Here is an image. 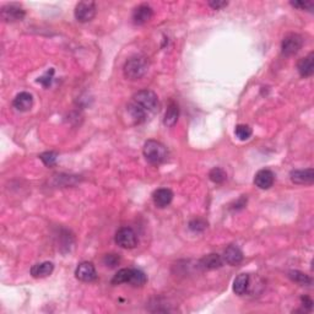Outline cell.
I'll return each mask as SVG.
<instances>
[{
    "label": "cell",
    "mask_w": 314,
    "mask_h": 314,
    "mask_svg": "<svg viewBox=\"0 0 314 314\" xmlns=\"http://www.w3.org/2000/svg\"><path fill=\"white\" fill-rule=\"evenodd\" d=\"M147 68H149V62L142 55H134L129 58L124 64V75L129 80H139L146 74Z\"/></svg>",
    "instance_id": "6da1fadb"
},
{
    "label": "cell",
    "mask_w": 314,
    "mask_h": 314,
    "mask_svg": "<svg viewBox=\"0 0 314 314\" xmlns=\"http://www.w3.org/2000/svg\"><path fill=\"white\" fill-rule=\"evenodd\" d=\"M133 102L142 108L147 114H155L160 109V101L155 92L150 90H142V91L137 92L133 97Z\"/></svg>",
    "instance_id": "7a4b0ae2"
},
{
    "label": "cell",
    "mask_w": 314,
    "mask_h": 314,
    "mask_svg": "<svg viewBox=\"0 0 314 314\" xmlns=\"http://www.w3.org/2000/svg\"><path fill=\"white\" fill-rule=\"evenodd\" d=\"M142 152H144L147 162L152 163V165H160L167 160V150H166L165 145L156 140H149L145 142Z\"/></svg>",
    "instance_id": "3957f363"
},
{
    "label": "cell",
    "mask_w": 314,
    "mask_h": 314,
    "mask_svg": "<svg viewBox=\"0 0 314 314\" xmlns=\"http://www.w3.org/2000/svg\"><path fill=\"white\" fill-rule=\"evenodd\" d=\"M114 241L119 247L124 249H133L138 244V236L130 227H123L115 233Z\"/></svg>",
    "instance_id": "277c9868"
},
{
    "label": "cell",
    "mask_w": 314,
    "mask_h": 314,
    "mask_svg": "<svg viewBox=\"0 0 314 314\" xmlns=\"http://www.w3.org/2000/svg\"><path fill=\"white\" fill-rule=\"evenodd\" d=\"M96 15V4L94 1H80L75 7V17L80 22H89Z\"/></svg>",
    "instance_id": "5b68a950"
},
{
    "label": "cell",
    "mask_w": 314,
    "mask_h": 314,
    "mask_svg": "<svg viewBox=\"0 0 314 314\" xmlns=\"http://www.w3.org/2000/svg\"><path fill=\"white\" fill-rule=\"evenodd\" d=\"M303 46V38L297 34H290L283 38L281 43V49L285 55L296 54Z\"/></svg>",
    "instance_id": "8992f818"
},
{
    "label": "cell",
    "mask_w": 314,
    "mask_h": 314,
    "mask_svg": "<svg viewBox=\"0 0 314 314\" xmlns=\"http://www.w3.org/2000/svg\"><path fill=\"white\" fill-rule=\"evenodd\" d=\"M75 276H76L80 281H84V282H91V281H95L97 278L95 265L90 262L80 263L79 266L76 268V270H75Z\"/></svg>",
    "instance_id": "52a82bcc"
},
{
    "label": "cell",
    "mask_w": 314,
    "mask_h": 314,
    "mask_svg": "<svg viewBox=\"0 0 314 314\" xmlns=\"http://www.w3.org/2000/svg\"><path fill=\"white\" fill-rule=\"evenodd\" d=\"M25 17V10L17 4H9L1 9V19L6 22L21 21Z\"/></svg>",
    "instance_id": "ba28073f"
},
{
    "label": "cell",
    "mask_w": 314,
    "mask_h": 314,
    "mask_svg": "<svg viewBox=\"0 0 314 314\" xmlns=\"http://www.w3.org/2000/svg\"><path fill=\"white\" fill-rule=\"evenodd\" d=\"M154 11H152L151 6L146 4L139 5L138 7H135V10L133 11V22L135 25H145L146 22H149L151 20Z\"/></svg>",
    "instance_id": "9c48e42d"
},
{
    "label": "cell",
    "mask_w": 314,
    "mask_h": 314,
    "mask_svg": "<svg viewBox=\"0 0 314 314\" xmlns=\"http://www.w3.org/2000/svg\"><path fill=\"white\" fill-rule=\"evenodd\" d=\"M290 177L291 180L296 184H312L314 182V170L307 168V170L292 171Z\"/></svg>",
    "instance_id": "30bf717a"
},
{
    "label": "cell",
    "mask_w": 314,
    "mask_h": 314,
    "mask_svg": "<svg viewBox=\"0 0 314 314\" xmlns=\"http://www.w3.org/2000/svg\"><path fill=\"white\" fill-rule=\"evenodd\" d=\"M222 260L228 265H237L243 260V253L236 244L228 245L222 255Z\"/></svg>",
    "instance_id": "8fae6325"
},
{
    "label": "cell",
    "mask_w": 314,
    "mask_h": 314,
    "mask_svg": "<svg viewBox=\"0 0 314 314\" xmlns=\"http://www.w3.org/2000/svg\"><path fill=\"white\" fill-rule=\"evenodd\" d=\"M34 105V97L29 92H20L12 101V105L19 112H27L32 108Z\"/></svg>",
    "instance_id": "7c38bea8"
},
{
    "label": "cell",
    "mask_w": 314,
    "mask_h": 314,
    "mask_svg": "<svg viewBox=\"0 0 314 314\" xmlns=\"http://www.w3.org/2000/svg\"><path fill=\"white\" fill-rule=\"evenodd\" d=\"M275 175L270 170H260L254 177V184L260 189H269L273 187Z\"/></svg>",
    "instance_id": "4fadbf2b"
},
{
    "label": "cell",
    "mask_w": 314,
    "mask_h": 314,
    "mask_svg": "<svg viewBox=\"0 0 314 314\" xmlns=\"http://www.w3.org/2000/svg\"><path fill=\"white\" fill-rule=\"evenodd\" d=\"M152 199H154L155 205L157 208H166L171 204L173 199V193L172 190L168 189V188H161L157 189L156 192L152 194Z\"/></svg>",
    "instance_id": "5bb4252c"
},
{
    "label": "cell",
    "mask_w": 314,
    "mask_h": 314,
    "mask_svg": "<svg viewBox=\"0 0 314 314\" xmlns=\"http://www.w3.org/2000/svg\"><path fill=\"white\" fill-rule=\"evenodd\" d=\"M297 69L300 71L301 76L303 77H310L312 76L314 72V53H310L307 57L302 58V59L298 62Z\"/></svg>",
    "instance_id": "9a60e30c"
},
{
    "label": "cell",
    "mask_w": 314,
    "mask_h": 314,
    "mask_svg": "<svg viewBox=\"0 0 314 314\" xmlns=\"http://www.w3.org/2000/svg\"><path fill=\"white\" fill-rule=\"evenodd\" d=\"M127 110L130 119L134 122V124H140V123L145 122L147 119V113L140 105L135 104V102H132V104L128 105Z\"/></svg>",
    "instance_id": "2e32d148"
},
{
    "label": "cell",
    "mask_w": 314,
    "mask_h": 314,
    "mask_svg": "<svg viewBox=\"0 0 314 314\" xmlns=\"http://www.w3.org/2000/svg\"><path fill=\"white\" fill-rule=\"evenodd\" d=\"M54 270V265L51 262L36 264L31 268V275L36 279H43L49 276Z\"/></svg>",
    "instance_id": "e0dca14e"
},
{
    "label": "cell",
    "mask_w": 314,
    "mask_h": 314,
    "mask_svg": "<svg viewBox=\"0 0 314 314\" xmlns=\"http://www.w3.org/2000/svg\"><path fill=\"white\" fill-rule=\"evenodd\" d=\"M178 117H179V108H178V105L175 102L171 101L170 105H168L167 110L165 113V118H163V123L167 127H173V125L177 123Z\"/></svg>",
    "instance_id": "ac0fdd59"
},
{
    "label": "cell",
    "mask_w": 314,
    "mask_h": 314,
    "mask_svg": "<svg viewBox=\"0 0 314 314\" xmlns=\"http://www.w3.org/2000/svg\"><path fill=\"white\" fill-rule=\"evenodd\" d=\"M222 264H223L222 257L218 254H215V253L207 255V257H204L202 260H200V266H202L203 269H205V270H213V269H218L222 266Z\"/></svg>",
    "instance_id": "d6986e66"
},
{
    "label": "cell",
    "mask_w": 314,
    "mask_h": 314,
    "mask_svg": "<svg viewBox=\"0 0 314 314\" xmlns=\"http://www.w3.org/2000/svg\"><path fill=\"white\" fill-rule=\"evenodd\" d=\"M249 287V275L248 274H241L233 281V292L236 295H244Z\"/></svg>",
    "instance_id": "ffe728a7"
},
{
    "label": "cell",
    "mask_w": 314,
    "mask_h": 314,
    "mask_svg": "<svg viewBox=\"0 0 314 314\" xmlns=\"http://www.w3.org/2000/svg\"><path fill=\"white\" fill-rule=\"evenodd\" d=\"M133 269H122L118 271L112 279L113 285H120V283H129L132 280Z\"/></svg>",
    "instance_id": "44dd1931"
},
{
    "label": "cell",
    "mask_w": 314,
    "mask_h": 314,
    "mask_svg": "<svg viewBox=\"0 0 314 314\" xmlns=\"http://www.w3.org/2000/svg\"><path fill=\"white\" fill-rule=\"evenodd\" d=\"M288 278L291 279L295 282L300 283V285H311L312 283V279L308 275H306L305 273H301L298 270H292L288 273Z\"/></svg>",
    "instance_id": "7402d4cb"
},
{
    "label": "cell",
    "mask_w": 314,
    "mask_h": 314,
    "mask_svg": "<svg viewBox=\"0 0 314 314\" xmlns=\"http://www.w3.org/2000/svg\"><path fill=\"white\" fill-rule=\"evenodd\" d=\"M209 177L213 183H216V184H221V183H223L226 180L227 174H226V172L222 170V168L215 167L210 171Z\"/></svg>",
    "instance_id": "603a6c76"
},
{
    "label": "cell",
    "mask_w": 314,
    "mask_h": 314,
    "mask_svg": "<svg viewBox=\"0 0 314 314\" xmlns=\"http://www.w3.org/2000/svg\"><path fill=\"white\" fill-rule=\"evenodd\" d=\"M236 137L238 138L240 140L244 141V140H248L250 137H252V128L249 125H245V124H240L236 127Z\"/></svg>",
    "instance_id": "cb8c5ba5"
},
{
    "label": "cell",
    "mask_w": 314,
    "mask_h": 314,
    "mask_svg": "<svg viewBox=\"0 0 314 314\" xmlns=\"http://www.w3.org/2000/svg\"><path fill=\"white\" fill-rule=\"evenodd\" d=\"M146 281L147 278L144 271L139 270V269H133L132 280H130L129 283H132L133 286H142L146 283Z\"/></svg>",
    "instance_id": "d4e9b609"
},
{
    "label": "cell",
    "mask_w": 314,
    "mask_h": 314,
    "mask_svg": "<svg viewBox=\"0 0 314 314\" xmlns=\"http://www.w3.org/2000/svg\"><path fill=\"white\" fill-rule=\"evenodd\" d=\"M208 227V222L203 218H194L189 222V228L194 232H202Z\"/></svg>",
    "instance_id": "484cf974"
},
{
    "label": "cell",
    "mask_w": 314,
    "mask_h": 314,
    "mask_svg": "<svg viewBox=\"0 0 314 314\" xmlns=\"http://www.w3.org/2000/svg\"><path fill=\"white\" fill-rule=\"evenodd\" d=\"M39 158H41V161L44 165L48 166V167H52V166H54L55 162H57V154L52 151L44 152V154H42L41 156H39Z\"/></svg>",
    "instance_id": "4316f807"
},
{
    "label": "cell",
    "mask_w": 314,
    "mask_h": 314,
    "mask_svg": "<svg viewBox=\"0 0 314 314\" xmlns=\"http://www.w3.org/2000/svg\"><path fill=\"white\" fill-rule=\"evenodd\" d=\"M291 5L293 7H297L301 10H313L314 2L313 1H291Z\"/></svg>",
    "instance_id": "83f0119b"
},
{
    "label": "cell",
    "mask_w": 314,
    "mask_h": 314,
    "mask_svg": "<svg viewBox=\"0 0 314 314\" xmlns=\"http://www.w3.org/2000/svg\"><path fill=\"white\" fill-rule=\"evenodd\" d=\"M104 262L105 265L109 266V268H114V266L118 265V263H119V257L115 254H107L105 257Z\"/></svg>",
    "instance_id": "f1b7e54d"
},
{
    "label": "cell",
    "mask_w": 314,
    "mask_h": 314,
    "mask_svg": "<svg viewBox=\"0 0 314 314\" xmlns=\"http://www.w3.org/2000/svg\"><path fill=\"white\" fill-rule=\"evenodd\" d=\"M53 74H54V70H53V69H51V71H48V72H47V74H46V75H44V76L39 77V79H38V82H41V84H42V85H43V86L48 87V86H49V85H51V81H52Z\"/></svg>",
    "instance_id": "f546056e"
},
{
    "label": "cell",
    "mask_w": 314,
    "mask_h": 314,
    "mask_svg": "<svg viewBox=\"0 0 314 314\" xmlns=\"http://www.w3.org/2000/svg\"><path fill=\"white\" fill-rule=\"evenodd\" d=\"M209 5L212 7L213 10H221L225 6H227L228 2L227 1H221V0H211L209 1Z\"/></svg>",
    "instance_id": "4dcf8cb0"
},
{
    "label": "cell",
    "mask_w": 314,
    "mask_h": 314,
    "mask_svg": "<svg viewBox=\"0 0 314 314\" xmlns=\"http://www.w3.org/2000/svg\"><path fill=\"white\" fill-rule=\"evenodd\" d=\"M301 300H302L303 306H305V307L307 308L308 311L312 310V307H313V301L311 300V298L308 297V296H305V297H302V298H301Z\"/></svg>",
    "instance_id": "1f68e13d"
}]
</instances>
